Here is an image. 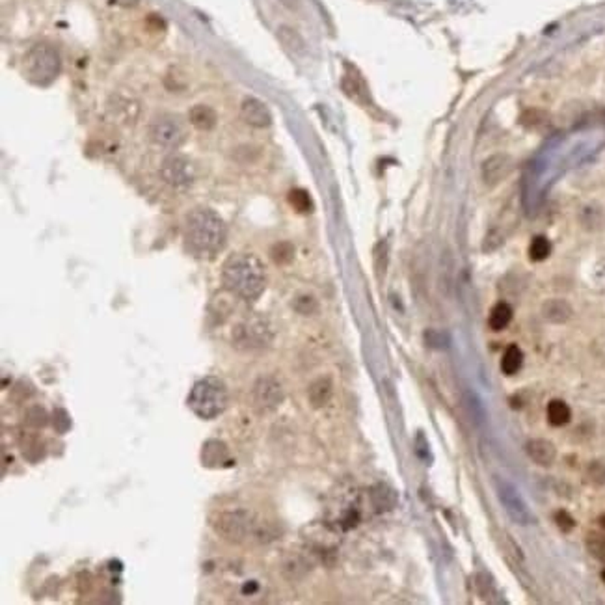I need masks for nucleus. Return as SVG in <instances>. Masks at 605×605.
<instances>
[{"instance_id":"1","label":"nucleus","mask_w":605,"mask_h":605,"mask_svg":"<svg viewBox=\"0 0 605 605\" xmlns=\"http://www.w3.org/2000/svg\"><path fill=\"white\" fill-rule=\"evenodd\" d=\"M222 283L229 293L246 302L258 300L267 287V272L253 253H233L222 268Z\"/></svg>"},{"instance_id":"2","label":"nucleus","mask_w":605,"mask_h":605,"mask_svg":"<svg viewBox=\"0 0 605 605\" xmlns=\"http://www.w3.org/2000/svg\"><path fill=\"white\" fill-rule=\"evenodd\" d=\"M185 238L188 248L198 255H215L225 243L224 220L213 209L198 207L186 216Z\"/></svg>"},{"instance_id":"3","label":"nucleus","mask_w":605,"mask_h":605,"mask_svg":"<svg viewBox=\"0 0 605 605\" xmlns=\"http://www.w3.org/2000/svg\"><path fill=\"white\" fill-rule=\"evenodd\" d=\"M186 402L198 417L215 420L228 406V387L216 377L201 378L194 384Z\"/></svg>"},{"instance_id":"4","label":"nucleus","mask_w":605,"mask_h":605,"mask_svg":"<svg viewBox=\"0 0 605 605\" xmlns=\"http://www.w3.org/2000/svg\"><path fill=\"white\" fill-rule=\"evenodd\" d=\"M60 67H62L60 56L51 45H36L24 58V75L29 76V81H32L34 84H41V86L56 78Z\"/></svg>"},{"instance_id":"5","label":"nucleus","mask_w":605,"mask_h":605,"mask_svg":"<svg viewBox=\"0 0 605 605\" xmlns=\"http://www.w3.org/2000/svg\"><path fill=\"white\" fill-rule=\"evenodd\" d=\"M233 345L244 350H253V348L268 347L274 337L272 326L261 315H250L248 319L240 320L233 328Z\"/></svg>"},{"instance_id":"6","label":"nucleus","mask_w":605,"mask_h":605,"mask_svg":"<svg viewBox=\"0 0 605 605\" xmlns=\"http://www.w3.org/2000/svg\"><path fill=\"white\" fill-rule=\"evenodd\" d=\"M213 527L222 539L229 542H243L248 539L255 529V522L252 514L246 510H229V512H218L213 518Z\"/></svg>"},{"instance_id":"7","label":"nucleus","mask_w":605,"mask_h":605,"mask_svg":"<svg viewBox=\"0 0 605 605\" xmlns=\"http://www.w3.org/2000/svg\"><path fill=\"white\" fill-rule=\"evenodd\" d=\"M494 488H496L501 505H503V509L507 510V514L510 516V519H512L514 524H534V514L531 512L529 505L525 503V499L522 497V494L516 490L512 482H509L507 479H501V477H496V479H494Z\"/></svg>"},{"instance_id":"8","label":"nucleus","mask_w":605,"mask_h":605,"mask_svg":"<svg viewBox=\"0 0 605 605\" xmlns=\"http://www.w3.org/2000/svg\"><path fill=\"white\" fill-rule=\"evenodd\" d=\"M149 136L153 143H157L161 148L176 149L185 142L186 133L179 119L164 114L153 119V123L149 125Z\"/></svg>"},{"instance_id":"9","label":"nucleus","mask_w":605,"mask_h":605,"mask_svg":"<svg viewBox=\"0 0 605 605\" xmlns=\"http://www.w3.org/2000/svg\"><path fill=\"white\" fill-rule=\"evenodd\" d=\"M161 177L173 188H186L194 183L195 168L185 155H170L161 164Z\"/></svg>"},{"instance_id":"10","label":"nucleus","mask_w":605,"mask_h":605,"mask_svg":"<svg viewBox=\"0 0 605 605\" xmlns=\"http://www.w3.org/2000/svg\"><path fill=\"white\" fill-rule=\"evenodd\" d=\"M253 397V406L258 408L259 412H274L278 406L283 402L285 399V393H283V387H281L280 382L274 377H261L255 384H253L252 390Z\"/></svg>"},{"instance_id":"11","label":"nucleus","mask_w":605,"mask_h":605,"mask_svg":"<svg viewBox=\"0 0 605 605\" xmlns=\"http://www.w3.org/2000/svg\"><path fill=\"white\" fill-rule=\"evenodd\" d=\"M240 114H243L244 121L255 129H265L272 123L270 110L258 97H246L240 105Z\"/></svg>"},{"instance_id":"12","label":"nucleus","mask_w":605,"mask_h":605,"mask_svg":"<svg viewBox=\"0 0 605 605\" xmlns=\"http://www.w3.org/2000/svg\"><path fill=\"white\" fill-rule=\"evenodd\" d=\"M512 170V161L507 155H494L482 164V181L487 186L499 185Z\"/></svg>"},{"instance_id":"13","label":"nucleus","mask_w":605,"mask_h":605,"mask_svg":"<svg viewBox=\"0 0 605 605\" xmlns=\"http://www.w3.org/2000/svg\"><path fill=\"white\" fill-rule=\"evenodd\" d=\"M525 453L537 466L549 467L557 458V447L549 439L533 438L525 443Z\"/></svg>"},{"instance_id":"14","label":"nucleus","mask_w":605,"mask_h":605,"mask_svg":"<svg viewBox=\"0 0 605 605\" xmlns=\"http://www.w3.org/2000/svg\"><path fill=\"white\" fill-rule=\"evenodd\" d=\"M574 310L570 302L562 300V298H551V300L544 302L542 305V317L551 325H564L572 319Z\"/></svg>"},{"instance_id":"15","label":"nucleus","mask_w":605,"mask_h":605,"mask_svg":"<svg viewBox=\"0 0 605 605\" xmlns=\"http://www.w3.org/2000/svg\"><path fill=\"white\" fill-rule=\"evenodd\" d=\"M229 462L228 445L220 439H207L201 449V464L205 467H218Z\"/></svg>"},{"instance_id":"16","label":"nucleus","mask_w":605,"mask_h":605,"mask_svg":"<svg viewBox=\"0 0 605 605\" xmlns=\"http://www.w3.org/2000/svg\"><path fill=\"white\" fill-rule=\"evenodd\" d=\"M332 393H334V382H332V378L320 377L310 384L307 399H310V405L313 406V408H322V406H326L330 402Z\"/></svg>"},{"instance_id":"17","label":"nucleus","mask_w":605,"mask_h":605,"mask_svg":"<svg viewBox=\"0 0 605 605\" xmlns=\"http://www.w3.org/2000/svg\"><path fill=\"white\" fill-rule=\"evenodd\" d=\"M190 123L195 129L210 131L216 125V112L207 105H194L188 112Z\"/></svg>"},{"instance_id":"18","label":"nucleus","mask_w":605,"mask_h":605,"mask_svg":"<svg viewBox=\"0 0 605 605\" xmlns=\"http://www.w3.org/2000/svg\"><path fill=\"white\" fill-rule=\"evenodd\" d=\"M579 222L589 231H598L605 225V213L600 205L596 203H589L579 210Z\"/></svg>"},{"instance_id":"19","label":"nucleus","mask_w":605,"mask_h":605,"mask_svg":"<svg viewBox=\"0 0 605 605\" xmlns=\"http://www.w3.org/2000/svg\"><path fill=\"white\" fill-rule=\"evenodd\" d=\"M546 414H548L549 424H553V427H564V424H568L570 423V420H572V410H570V406L561 399L551 400V402L548 405Z\"/></svg>"},{"instance_id":"20","label":"nucleus","mask_w":605,"mask_h":605,"mask_svg":"<svg viewBox=\"0 0 605 605\" xmlns=\"http://www.w3.org/2000/svg\"><path fill=\"white\" fill-rule=\"evenodd\" d=\"M278 38H280L281 45L293 54H304L305 53V44L302 36L296 32L291 26H280L278 29Z\"/></svg>"},{"instance_id":"21","label":"nucleus","mask_w":605,"mask_h":605,"mask_svg":"<svg viewBox=\"0 0 605 605\" xmlns=\"http://www.w3.org/2000/svg\"><path fill=\"white\" fill-rule=\"evenodd\" d=\"M371 501L375 509L384 512V510H391L397 503V494L395 490H391L386 484H377V487L371 490Z\"/></svg>"},{"instance_id":"22","label":"nucleus","mask_w":605,"mask_h":605,"mask_svg":"<svg viewBox=\"0 0 605 605\" xmlns=\"http://www.w3.org/2000/svg\"><path fill=\"white\" fill-rule=\"evenodd\" d=\"M510 320H512V307H510L509 304L499 302V304L492 307L490 317H488V325H490V328L494 330V332L505 330L507 326L510 325Z\"/></svg>"},{"instance_id":"23","label":"nucleus","mask_w":605,"mask_h":605,"mask_svg":"<svg viewBox=\"0 0 605 605\" xmlns=\"http://www.w3.org/2000/svg\"><path fill=\"white\" fill-rule=\"evenodd\" d=\"M522 363H524V352L516 345H510L501 357V371L505 375H516L522 367Z\"/></svg>"},{"instance_id":"24","label":"nucleus","mask_w":605,"mask_h":605,"mask_svg":"<svg viewBox=\"0 0 605 605\" xmlns=\"http://www.w3.org/2000/svg\"><path fill=\"white\" fill-rule=\"evenodd\" d=\"M464 400H466V408L467 412H469V415H472L473 423H484V421H487V410H484V405H482V400L479 399V395L473 393V391H467L466 399Z\"/></svg>"},{"instance_id":"25","label":"nucleus","mask_w":605,"mask_h":605,"mask_svg":"<svg viewBox=\"0 0 605 605\" xmlns=\"http://www.w3.org/2000/svg\"><path fill=\"white\" fill-rule=\"evenodd\" d=\"M551 253V243L546 237H534L529 244V258L531 261L540 263L549 258Z\"/></svg>"},{"instance_id":"26","label":"nucleus","mask_w":605,"mask_h":605,"mask_svg":"<svg viewBox=\"0 0 605 605\" xmlns=\"http://www.w3.org/2000/svg\"><path fill=\"white\" fill-rule=\"evenodd\" d=\"M585 546L596 561L605 562V534L589 533L586 534Z\"/></svg>"},{"instance_id":"27","label":"nucleus","mask_w":605,"mask_h":605,"mask_svg":"<svg viewBox=\"0 0 605 605\" xmlns=\"http://www.w3.org/2000/svg\"><path fill=\"white\" fill-rule=\"evenodd\" d=\"M289 203L293 205V209L298 210V213H310L313 203H311L310 194L302 188H295V190L289 192Z\"/></svg>"},{"instance_id":"28","label":"nucleus","mask_w":605,"mask_h":605,"mask_svg":"<svg viewBox=\"0 0 605 605\" xmlns=\"http://www.w3.org/2000/svg\"><path fill=\"white\" fill-rule=\"evenodd\" d=\"M112 116H114V121H131V118H136V108L131 110V101L129 99H118L114 101V108H112Z\"/></svg>"},{"instance_id":"29","label":"nucleus","mask_w":605,"mask_h":605,"mask_svg":"<svg viewBox=\"0 0 605 605\" xmlns=\"http://www.w3.org/2000/svg\"><path fill=\"white\" fill-rule=\"evenodd\" d=\"M24 421H26V424L34 427V429H44L45 424L49 423V415L41 406H32L24 414Z\"/></svg>"},{"instance_id":"30","label":"nucleus","mask_w":605,"mask_h":605,"mask_svg":"<svg viewBox=\"0 0 605 605\" xmlns=\"http://www.w3.org/2000/svg\"><path fill=\"white\" fill-rule=\"evenodd\" d=\"M270 255L278 265H287V263H291L293 258H295V248H293V244L289 243H280L272 248Z\"/></svg>"},{"instance_id":"31","label":"nucleus","mask_w":605,"mask_h":605,"mask_svg":"<svg viewBox=\"0 0 605 605\" xmlns=\"http://www.w3.org/2000/svg\"><path fill=\"white\" fill-rule=\"evenodd\" d=\"M586 479L594 484V487H601L605 484V464L601 462H592L591 466L586 467Z\"/></svg>"},{"instance_id":"32","label":"nucleus","mask_w":605,"mask_h":605,"mask_svg":"<svg viewBox=\"0 0 605 605\" xmlns=\"http://www.w3.org/2000/svg\"><path fill=\"white\" fill-rule=\"evenodd\" d=\"M53 424H54V429H56L58 434H66L67 430H69V427H71V421H69V415H67V412L63 410V408H56V410H54Z\"/></svg>"},{"instance_id":"33","label":"nucleus","mask_w":605,"mask_h":605,"mask_svg":"<svg viewBox=\"0 0 605 605\" xmlns=\"http://www.w3.org/2000/svg\"><path fill=\"white\" fill-rule=\"evenodd\" d=\"M317 300L313 296H300L298 300L295 302V310L302 315H313L317 311Z\"/></svg>"},{"instance_id":"34","label":"nucleus","mask_w":605,"mask_h":605,"mask_svg":"<svg viewBox=\"0 0 605 605\" xmlns=\"http://www.w3.org/2000/svg\"><path fill=\"white\" fill-rule=\"evenodd\" d=\"M555 524H557L559 529L564 531V533H570V531L576 527V522H574V518L568 514L566 510H559V512H555Z\"/></svg>"},{"instance_id":"35","label":"nucleus","mask_w":605,"mask_h":605,"mask_svg":"<svg viewBox=\"0 0 605 605\" xmlns=\"http://www.w3.org/2000/svg\"><path fill=\"white\" fill-rule=\"evenodd\" d=\"M427 343L434 348H445L447 347V337L443 334H438V332H427Z\"/></svg>"},{"instance_id":"36","label":"nucleus","mask_w":605,"mask_h":605,"mask_svg":"<svg viewBox=\"0 0 605 605\" xmlns=\"http://www.w3.org/2000/svg\"><path fill=\"white\" fill-rule=\"evenodd\" d=\"M118 2L121 6H134V4H138V0H118Z\"/></svg>"},{"instance_id":"37","label":"nucleus","mask_w":605,"mask_h":605,"mask_svg":"<svg viewBox=\"0 0 605 605\" xmlns=\"http://www.w3.org/2000/svg\"><path fill=\"white\" fill-rule=\"evenodd\" d=\"M600 525H601V527H604V529H605V514H601V516H600Z\"/></svg>"},{"instance_id":"38","label":"nucleus","mask_w":605,"mask_h":605,"mask_svg":"<svg viewBox=\"0 0 605 605\" xmlns=\"http://www.w3.org/2000/svg\"><path fill=\"white\" fill-rule=\"evenodd\" d=\"M601 579H604V583H605V568H604V572H601Z\"/></svg>"},{"instance_id":"39","label":"nucleus","mask_w":605,"mask_h":605,"mask_svg":"<svg viewBox=\"0 0 605 605\" xmlns=\"http://www.w3.org/2000/svg\"><path fill=\"white\" fill-rule=\"evenodd\" d=\"M604 285H605V276H604Z\"/></svg>"}]
</instances>
